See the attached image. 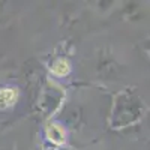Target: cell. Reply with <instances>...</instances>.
Masks as SVG:
<instances>
[{"label":"cell","mask_w":150,"mask_h":150,"mask_svg":"<svg viewBox=\"0 0 150 150\" xmlns=\"http://www.w3.org/2000/svg\"><path fill=\"white\" fill-rule=\"evenodd\" d=\"M3 12V3H0V14Z\"/></svg>","instance_id":"277c9868"},{"label":"cell","mask_w":150,"mask_h":150,"mask_svg":"<svg viewBox=\"0 0 150 150\" xmlns=\"http://www.w3.org/2000/svg\"><path fill=\"white\" fill-rule=\"evenodd\" d=\"M47 134H48V138L54 143H63L65 141L63 128H60L59 125H51V128H48Z\"/></svg>","instance_id":"3957f363"},{"label":"cell","mask_w":150,"mask_h":150,"mask_svg":"<svg viewBox=\"0 0 150 150\" xmlns=\"http://www.w3.org/2000/svg\"><path fill=\"white\" fill-rule=\"evenodd\" d=\"M146 107L135 90L125 89L119 92L110 112V126L114 129L128 128L138 123L144 116Z\"/></svg>","instance_id":"6da1fadb"},{"label":"cell","mask_w":150,"mask_h":150,"mask_svg":"<svg viewBox=\"0 0 150 150\" xmlns=\"http://www.w3.org/2000/svg\"><path fill=\"white\" fill-rule=\"evenodd\" d=\"M48 92H44L42 93V99H41V108L45 111V112H53L59 104H60V99H62V95L56 92V89H47Z\"/></svg>","instance_id":"7a4b0ae2"}]
</instances>
